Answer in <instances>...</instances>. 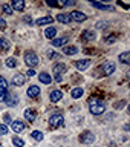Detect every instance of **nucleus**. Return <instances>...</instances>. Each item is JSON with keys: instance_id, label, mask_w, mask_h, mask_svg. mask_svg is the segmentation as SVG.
<instances>
[{"instance_id": "72a5a7b5", "label": "nucleus", "mask_w": 130, "mask_h": 147, "mask_svg": "<svg viewBox=\"0 0 130 147\" xmlns=\"http://www.w3.org/2000/svg\"><path fill=\"white\" fill-rule=\"evenodd\" d=\"M26 75H28V77H34V75H35V71H34V69H29V71L26 72Z\"/></svg>"}, {"instance_id": "cd10ccee", "label": "nucleus", "mask_w": 130, "mask_h": 147, "mask_svg": "<svg viewBox=\"0 0 130 147\" xmlns=\"http://www.w3.org/2000/svg\"><path fill=\"white\" fill-rule=\"evenodd\" d=\"M5 64H6V67H15L17 66V60L14 57H9L5 60Z\"/></svg>"}, {"instance_id": "f257e3e1", "label": "nucleus", "mask_w": 130, "mask_h": 147, "mask_svg": "<svg viewBox=\"0 0 130 147\" xmlns=\"http://www.w3.org/2000/svg\"><path fill=\"white\" fill-rule=\"evenodd\" d=\"M89 110L92 115H101L106 110V103L98 96H94L89 100Z\"/></svg>"}, {"instance_id": "aec40b11", "label": "nucleus", "mask_w": 130, "mask_h": 147, "mask_svg": "<svg viewBox=\"0 0 130 147\" xmlns=\"http://www.w3.org/2000/svg\"><path fill=\"white\" fill-rule=\"evenodd\" d=\"M54 22V18L52 17H41V18H38V20H35V25L37 26H43V25H49V23H52Z\"/></svg>"}, {"instance_id": "2f4dec72", "label": "nucleus", "mask_w": 130, "mask_h": 147, "mask_svg": "<svg viewBox=\"0 0 130 147\" xmlns=\"http://www.w3.org/2000/svg\"><path fill=\"white\" fill-rule=\"evenodd\" d=\"M117 40H118L117 35H109V37H106V38H104V43L106 45H113Z\"/></svg>"}, {"instance_id": "e433bc0d", "label": "nucleus", "mask_w": 130, "mask_h": 147, "mask_svg": "<svg viewBox=\"0 0 130 147\" xmlns=\"http://www.w3.org/2000/svg\"><path fill=\"white\" fill-rule=\"evenodd\" d=\"M6 94H8V92H2V90H0V101H5V96H6Z\"/></svg>"}, {"instance_id": "5701e85b", "label": "nucleus", "mask_w": 130, "mask_h": 147, "mask_svg": "<svg viewBox=\"0 0 130 147\" xmlns=\"http://www.w3.org/2000/svg\"><path fill=\"white\" fill-rule=\"evenodd\" d=\"M57 22L64 23V25H69L72 20H71V17H69V14H58V16H57Z\"/></svg>"}, {"instance_id": "393cba45", "label": "nucleus", "mask_w": 130, "mask_h": 147, "mask_svg": "<svg viewBox=\"0 0 130 147\" xmlns=\"http://www.w3.org/2000/svg\"><path fill=\"white\" fill-rule=\"evenodd\" d=\"M63 54L64 55H75V54H78V48L77 46H67V48L63 49Z\"/></svg>"}, {"instance_id": "b1692460", "label": "nucleus", "mask_w": 130, "mask_h": 147, "mask_svg": "<svg viewBox=\"0 0 130 147\" xmlns=\"http://www.w3.org/2000/svg\"><path fill=\"white\" fill-rule=\"evenodd\" d=\"M118 60H119V61H121L123 64H129V63H130V52H129V51H126V52L119 54Z\"/></svg>"}, {"instance_id": "6ab92c4d", "label": "nucleus", "mask_w": 130, "mask_h": 147, "mask_svg": "<svg viewBox=\"0 0 130 147\" xmlns=\"http://www.w3.org/2000/svg\"><path fill=\"white\" fill-rule=\"evenodd\" d=\"M5 101L8 103V106H15L17 104V95L15 94H6V96H5Z\"/></svg>"}, {"instance_id": "79ce46f5", "label": "nucleus", "mask_w": 130, "mask_h": 147, "mask_svg": "<svg viewBox=\"0 0 130 147\" xmlns=\"http://www.w3.org/2000/svg\"><path fill=\"white\" fill-rule=\"evenodd\" d=\"M0 147H3V146H2V144H0Z\"/></svg>"}, {"instance_id": "7ed1b4c3", "label": "nucleus", "mask_w": 130, "mask_h": 147, "mask_svg": "<svg viewBox=\"0 0 130 147\" xmlns=\"http://www.w3.org/2000/svg\"><path fill=\"white\" fill-rule=\"evenodd\" d=\"M63 123H64V117H63L61 113H55V115H52V117L49 118V126L52 127V129L61 127Z\"/></svg>"}, {"instance_id": "4468645a", "label": "nucleus", "mask_w": 130, "mask_h": 147, "mask_svg": "<svg viewBox=\"0 0 130 147\" xmlns=\"http://www.w3.org/2000/svg\"><path fill=\"white\" fill-rule=\"evenodd\" d=\"M67 41H69V37H60V38L51 40V43H52V46H55V48H60V46H64Z\"/></svg>"}, {"instance_id": "c9c22d12", "label": "nucleus", "mask_w": 130, "mask_h": 147, "mask_svg": "<svg viewBox=\"0 0 130 147\" xmlns=\"http://www.w3.org/2000/svg\"><path fill=\"white\" fill-rule=\"evenodd\" d=\"M124 104H126V101H121V103H117V104H115V109H121Z\"/></svg>"}, {"instance_id": "ea45409f", "label": "nucleus", "mask_w": 130, "mask_h": 147, "mask_svg": "<svg viewBox=\"0 0 130 147\" xmlns=\"http://www.w3.org/2000/svg\"><path fill=\"white\" fill-rule=\"evenodd\" d=\"M104 26H107V23H104V22H100L98 25H96V28H100V29H101V28H104Z\"/></svg>"}, {"instance_id": "9b49d317", "label": "nucleus", "mask_w": 130, "mask_h": 147, "mask_svg": "<svg viewBox=\"0 0 130 147\" xmlns=\"http://www.w3.org/2000/svg\"><path fill=\"white\" fill-rule=\"evenodd\" d=\"M26 94H28V96H29V98H35V96H38V95H40V87L32 84V86L28 87Z\"/></svg>"}, {"instance_id": "20e7f679", "label": "nucleus", "mask_w": 130, "mask_h": 147, "mask_svg": "<svg viewBox=\"0 0 130 147\" xmlns=\"http://www.w3.org/2000/svg\"><path fill=\"white\" fill-rule=\"evenodd\" d=\"M95 141V135L92 132H83L80 135V142L83 144H92Z\"/></svg>"}, {"instance_id": "4c0bfd02", "label": "nucleus", "mask_w": 130, "mask_h": 147, "mask_svg": "<svg viewBox=\"0 0 130 147\" xmlns=\"http://www.w3.org/2000/svg\"><path fill=\"white\" fill-rule=\"evenodd\" d=\"M48 55H49V57H54V58H58V57H60L58 54H54L52 51H49V52H48Z\"/></svg>"}, {"instance_id": "412c9836", "label": "nucleus", "mask_w": 130, "mask_h": 147, "mask_svg": "<svg viewBox=\"0 0 130 147\" xmlns=\"http://www.w3.org/2000/svg\"><path fill=\"white\" fill-rule=\"evenodd\" d=\"M55 35H57V29H55L54 26H51V28H48V29L44 31V37L49 38V40H54Z\"/></svg>"}, {"instance_id": "423d86ee", "label": "nucleus", "mask_w": 130, "mask_h": 147, "mask_svg": "<svg viewBox=\"0 0 130 147\" xmlns=\"http://www.w3.org/2000/svg\"><path fill=\"white\" fill-rule=\"evenodd\" d=\"M101 69H103L104 75H112L115 72V63L113 61H106L103 66H101Z\"/></svg>"}, {"instance_id": "a19ab883", "label": "nucleus", "mask_w": 130, "mask_h": 147, "mask_svg": "<svg viewBox=\"0 0 130 147\" xmlns=\"http://www.w3.org/2000/svg\"><path fill=\"white\" fill-rule=\"evenodd\" d=\"M48 5H49V6H58V3H57V2H51V0L48 2Z\"/></svg>"}, {"instance_id": "a211bd4d", "label": "nucleus", "mask_w": 130, "mask_h": 147, "mask_svg": "<svg viewBox=\"0 0 130 147\" xmlns=\"http://www.w3.org/2000/svg\"><path fill=\"white\" fill-rule=\"evenodd\" d=\"M83 94H84V90H83V87H73V89L71 90V96L73 100H78V98H81Z\"/></svg>"}, {"instance_id": "4be33fe9", "label": "nucleus", "mask_w": 130, "mask_h": 147, "mask_svg": "<svg viewBox=\"0 0 130 147\" xmlns=\"http://www.w3.org/2000/svg\"><path fill=\"white\" fill-rule=\"evenodd\" d=\"M11 8L15 9V11H23V9H25V2H23V0H14Z\"/></svg>"}, {"instance_id": "0eeeda50", "label": "nucleus", "mask_w": 130, "mask_h": 147, "mask_svg": "<svg viewBox=\"0 0 130 147\" xmlns=\"http://www.w3.org/2000/svg\"><path fill=\"white\" fill-rule=\"evenodd\" d=\"M90 66V60L89 58H84V60H77L75 61V67L78 71H86L87 67Z\"/></svg>"}, {"instance_id": "f3484780", "label": "nucleus", "mask_w": 130, "mask_h": 147, "mask_svg": "<svg viewBox=\"0 0 130 147\" xmlns=\"http://www.w3.org/2000/svg\"><path fill=\"white\" fill-rule=\"evenodd\" d=\"M49 98H51L52 103H57V101H60V100L63 98V92L61 90H52L49 94Z\"/></svg>"}, {"instance_id": "bb28decb", "label": "nucleus", "mask_w": 130, "mask_h": 147, "mask_svg": "<svg viewBox=\"0 0 130 147\" xmlns=\"http://www.w3.org/2000/svg\"><path fill=\"white\" fill-rule=\"evenodd\" d=\"M31 136H32V140H35V141H43V138H44V135L40 130H34L31 133Z\"/></svg>"}, {"instance_id": "473e14b6", "label": "nucleus", "mask_w": 130, "mask_h": 147, "mask_svg": "<svg viewBox=\"0 0 130 147\" xmlns=\"http://www.w3.org/2000/svg\"><path fill=\"white\" fill-rule=\"evenodd\" d=\"M6 133H8V126L0 124V135H6Z\"/></svg>"}, {"instance_id": "7c9ffc66", "label": "nucleus", "mask_w": 130, "mask_h": 147, "mask_svg": "<svg viewBox=\"0 0 130 147\" xmlns=\"http://www.w3.org/2000/svg\"><path fill=\"white\" fill-rule=\"evenodd\" d=\"M0 90L2 92H8V81L3 77H0Z\"/></svg>"}, {"instance_id": "f03ea898", "label": "nucleus", "mask_w": 130, "mask_h": 147, "mask_svg": "<svg viewBox=\"0 0 130 147\" xmlns=\"http://www.w3.org/2000/svg\"><path fill=\"white\" fill-rule=\"evenodd\" d=\"M25 63L29 66V69H34L37 64H38V57H37V54L32 52V51H26L25 52Z\"/></svg>"}, {"instance_id": "9d476101", "label": "nucleus", "mask_w": 130, "mask_h": 147, "mask_svg": "<svg viewBox=\"0 0 130 147\" xmlns=\"http://www.w3.org/2000/svg\"><path fill=\"white\" fill-rule=\"evenodd\" d=\"M69 17H71V20H75V22H84L86 20V14H83V12H80V11H72L71 12V16H69Z\"/></svg>"}, {"instance_id": "dca6fc26", "label": "nucleus", "mask_w": 130, "mask_h": 147, "mask_svg": "<svg viewBox=\"0 0 130 147\" xmlns=\"http://www.w3.org/2000/svg\"><path fill=\"white\" fill-rule=\"evenodd\" d=\"M95 32L94 31H83V34H81V40H84V41H94L95 40Z\"/></svg>"}, {"instance_id": "39448f33", "label": "nucleus", "mask_w": 130, "mask_h": 147, "mask_svg": "<svg viewBox=\"0 0 130 147\" xmlns=\"http://www.w3.org/2000/svg\"><path fill=\"white\" fill-rule=\"evenodd\" d=\"M66 69L67 66L64 63H57V64H54V67H52V71L55 74V77H61L64 72H66Z\"/></svg>"}, {"instance_id": "a878e982", "label": "nucleus", "mask_w": 130, "mask_h": 147, "mask_svg": "<svg viewBox=\"0 0 130 147\" xmlns=\"http://www.w3.org/2000/svg\"><path fill=\"white\" fill-rule=\"evenodd\" d=\"M38 78H40V81H41V83H44V84H49V83L52 81L51 75H49V74H46V72H41L40 75H38Z\"/></svg>"}, {"instance_id": "2eb2a0df", "label": "nucleus", "mask_w": 130, "mask_h": 147, "mask_svg": "<svg viewBox=\"0 0 130 147\" xmlns=\"http://www.w3.org/2000/svg\"><path fill=\"white\" fill-rule=\"evenodd\" d=\"M11 49V41L5 37H0V52H5V51Z\"/></svg>"}, {"instance_id": "6e6552de", "label": "nucleus", "mask_w": 130, "mask_h": 147, "mask_svg": "<svg viewBox=\"0 0 130 147\" xmlns=\"http://www.w3.org/2000/svg\"><path fill=\"white\" fill-rule=\"evenodd\" d=\"M94 8L96 9H101V11H110V12H115V8L110 6V5H104V3H100V2H92L90 3Z\"/></svg>"}, {"instance_id": "58836bf2", "label": "nucleus", "mask_w": 130, "mask_h": 147, "mask_svg": "<svg viewBox=\"0 0 130 147\" xmlns=\"http://www.w3.org/2000/svg\"><path fill=\"white\" fill-rule=\"evenodd\" d=\"M5 26H6V22H5V20H3V18H2V17H0V28H2V29H3V28H5Z\"/></svg>"}, {"instance_id": "c85d7f7f", "label": "nucleus", "mask_w": 130, "mask_h": 147, "mask_svg": "<svg viewBox=\"0 0 130 147\" xmlns=\"http://www.w3.org/2000/svg\"><path fill=\"white\" fill-rule=\"evenodd\" d=\"M2 9H3V12L6 14V16H11V14H14V9L11 8V5H8V3H3V5H2Z\"/></svg>"}, {"instance_id": "1a4fd4ad", "label": "nucleus", "mask_w": 130, "mask_h": 147, "mask_svg": "<svg viewBox=\"0 0 130 147\" xmlns=\"http://www.w3.org/2000/svg\"><path fill=\"white\" fill-rule=\"evenodd\" d=\"M25 118H26V121L34 123V121H35V118H37V110H35V109L28 107V109L25 110Z\"/></svg>"}, {"instance_id": "f704fd0d", "label": "nucleus", "mask_w": 130, "mask_h": 147, "mask_svg": "<svg viewBox=\"0 0 130 147\" xmlns=\"http://www.w3.org/2000/svg\"><path fill=\"white\" fill-rule=\"evenodd\" d=\"M3 119H5V123H11V117H9L8 113H5V115H3Z\"/></svg>"}, {"instance_id": "c756f323", "label": "nucleus", "mask_w": 130, "mask_h": 147, "mask_svg": "<svg viewBox=\"0 0 130 147\" xmlns=\"http://www.w3.org/2000/svg\"><path fill=\"white\" fill-rule=\"evenodd\" d=\"M12 144L15 146V147H25V141H23L22 138L14 136V138H12Z\"/></svg>"}, {"instance_id": "f8f14e48", "label": "nucleus", "mask_w": 130, "mask_h": 147, "mask_svg": "<svg viewBox=\"0 0 130 147\" xmlns=\"http://www.w3.org/2000/svg\"><path fill=\"white\" fill-rule=\"evenodd\" d=\"M25 81H26V77L23 75V74H15L14 78H12L14 86H23V84H25Z\"/></svg>"}, {"instance_id": "ddd939ff", "label": "nucleus", "mask_w": 130, "mask_h": 147, "mask_svg": "<svg viewBox=\"0 0 130 147\" xmlns=\"http://www.w3.org/2000/svg\"><path fill=\"white\" fill-rule=\"evenodd\" d=\"M12 130L15 132V133H20L25 130V123H22L20 119H15V121H12Z\"/></svg>"}]
</instances>
